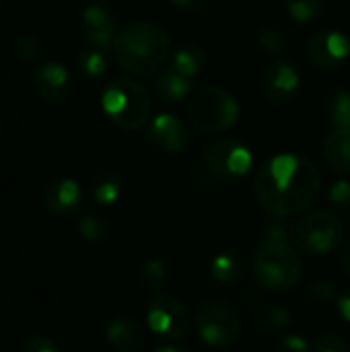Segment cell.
<instances>
[{
  "mask_svg": "<svg viewBox=\"0 0 350 352\" xmlns=\"http://www.w3.org/2000/svg\"><path fill=\"white\" fill-rule=\"evenodd\" d=\"M328 118L334 128L350 130V91H336L328 105Z\"/></svg>",
  "mask_w": 350,
  "mask_h": 352,
  "instance_id": "obj_27",
  "label": "cell"
},
{
  "mask_svg": "<svg viewBox=\"0 0 350 352\" xmlns=\"http://www.w3.org/2000/svg\"><path fill=\"white\" fill-rule=\"evenodd\" d=\"M285 8L291 19L299 23H311L322 16L324 0H285Z\"/></svg>",
  "mask_w": 350,
  "mask_h": 352,
  "instance_id": "obj_28",
  "label": "cell"
},
{
  "mask_svg": "<svg viewBox=\"0 0 350 352\" xmlns=\"http://www.w3.org/2000/svg\"><path fill=\"white\" fill-rule=\"evenodd\" d=\"M287 33H285V29L281 27V25H276V23H266L262 29H260V33H258V43H260V47L266 52V54H270V56H278L285 47H287Z\"/></svg>",
  "mask_w": 350,
  "mask_h": 352,
  "instance_id": "obj_26",
  "label": "cell"
},
{
  "mask_svg": "<svg viewBox=\"0 0 350 352\" xmlns=\"http://www.w3.org/2000/svg\"><path fill=\"white\" fill-rule=\"evenodd\" d=\"M194 140L192 130L173 113H159L146 128V142L163 153H179Z\"/></svg>",
  "mask_w": 350,
  "mask_h": 352,
  "instance_id": "obj_13",
  "label": "cell"
},
{
  "mask_svg": "<svg viewBox=\"0 0 350 352\" xmlns=\"http://www.w3.org/2000/svg\"><path fill=\"white\" fill-rule=\"evenodd\" d=\"M311 352H349V346L338 334H324L314 342Z\"/></svg>",
  "mask_w": 350,
  "mask_h": 352,
  "instance_id": "obj_30",
  "label": "cell"
},
{
  "mask_svg": "<svg viewBox=\"0 0 350 352\" xmlns=\"http://www.w3.org/2000/svg\"><path fill=\"white\" fill-rule=\"evenodd\" d=\"M324 157L334 171L350 175V130L334 128L326 136Z\"/></svg>",
  "mask_w": 350,
  "mask_h": 352,
  "instance_id": "obj_20",
  "label": "cell"
},
{
  "mask_svg": "<svg viewBox=\"0 0 350 352\" xmlns=\"http://www.w3.org/2000/svg\"><path fill=\"white\" fill-rule=\"evenodd\" d=\"M171 52V37L157 23L136 21L120 29L113 54L120 66L136 76H151L163 70Z\"/></svg>",
  "mask_w": 350,
  "mask_h": 352,
  "instance_id": "obj_2",
  "label": "cell"
},
{
  "mask_svg": "<svg viewBox=\"0 0 350 352\" xmlns=\"http://www.w3.org/2000/svg\"><path fill=\"white\" fill-rule=\"evenodd\" d=\"M41 39L31 33V31H25L21 33L14 43H12V54L21 60V62H35L39 56H41Z\"/></svg>",
  "mask_w": 350,
  "mask_h": 352,
  "instance_id": "obj_29",
  "label": "cell"
},
{
  "mask_svg": "<svg viewBox=\"0 0 350 352\" xmlns=\"http://www.w3.org/2000/svg\"><path fill=\"white\" fill-rule=\"evenodd\" d=\"M245 276V260L241 256V252L229 248L219 252L212 260H210V278L227 289L237 287Z\"/></svg>",
  "mask_w": 350,
  "mask_h": 352,
  "instance_id": "obj_17",
  "label": "cell"
},
{
  "mask_svg": "<svg viewBox=\"0 0 350 352\" xmlns=\"http://www.w3.org/2000/svg\"><path fill=\"white\" fill-rule=\"evenodd\" d=\"M344 239V223L332 210H314L299 219L293 231L295 245L309 256H326Z\"/></svg>",
  "mask_w": 350,
  "mask_h": 352,
  "instance_id": "obj_7",
  "label": "cell"
},
{
  "mask_svg": "<svg viewBox=\"0 0 350 352\" xmlns=\"http://www.w3.org/2000/svg\"><path fill=\"white\" fill-rule=\"evenodd\" d=\"M194 80L182 76L177 70H161L153 78V95L163 103H179L192 93Z\"/></svg>",
  "mask_w": 350,
  "mask_h": 352,
  "instance_id": "obj_18",
  "label": "cell"
},
{
  "mask_svg": "<svg viewBox=\"0 0 350 352\" xmlns=\"http://www.w3.org/2000/svg\"><path fill=\"white\" fill-rule=\"evenodd\" d=\"M23 352H60V351H58L56 342H54V340H50L47 336H35V338H31V340L25 344Z\"/></svg>",
  "mask_w": 350,
  "mask_h": 352,
  "instance_id": "obj_34",
  "label": "cell"
},
{
  "mask_svg": "<svg viewBox=\"0 0 350 352\" xmlns=\"http://www.w3.org/2000/svg\"><path fill=\"white\" fill-rule=\"evenodd\" d=\"M153 352H190V351H186V349H177V346H159V349H155Z\"/></svg>",
  "mask_w": 350,
  "mask_h": 352,
  "instance_id": "obj_38",
  "label": "cell"
},
{
  "mask_svg": "<svg viewBox=\"0 0 350 352\" xmlns=\"http://www.w3.org/2000/svg\"><path fill=\"white\" fill-rule=\"evenodd\" d=\"M124 194V179L118 171H99L91 182V196L99 206L116 204Z\"/></svg>",
  "mask_w": 350,
  "mask_h": 352,
  "instance_id": "obj_21",
  "label": "cell"
},
{
  "mask_svg": "<svg viewBox=\"0 0 350 352\" xmlns=\"http://www.w3.org/2000/svg\"><path fill=\"white\" fill-rule=\"evenodd\" d=\"M167 278H169V272H167V266L163 260H149L140 268V287L144 291H151V293L161 291L165 287Z\"/></svg>",
  "mask_w": 350,
  "mask_h": 352,
  "instance_id": "obj_25",
  "label": "cell"
},
{
  "mask_svg": "<svg viewBox=\"0 0 350 352\" xmlns=\"http://www.w3.org/2000/svg\"><path fill=\"white\" fill-rule=\"evenodd\" d=\"M219 182H235L248 175L252 153L235 138H221L204 146L200 161Z\"/></svg>",
  "mask_w": 350,
  "mask_h": 352,
  "instance_id": "obj_8",
  "label": "cell"
},
{
  "mask_svg": "<svg viewBox=\"0 0 350 352\" xmlns=\"http://www.w3.org/2000/svg\"><path fill=\"white\" fill-rule=\"evenodd\" d=\"M272 352H311V344L301 334H289L283 340H278Z\"/></svg>",
  "mask_w": 350,
  "mask_h": 352,
  "instance_id": "obj_31",
  "label": "cell"
},
{
  "mask_svg": "<svg viewBox=\"0 0 350 352\" xmlns=\"http://www.w3.org/2000/svg\"><path fill=\"white\" fill-rule=\"evenodd\" d=\"M349 225H350V210H349Z\"/></svg>",
  "mask_w": 350,
  "mask_h": 352,
  "instance_id": "obj_40",
  "label": "cell"
},
{
  "mask_svg": "<svg viewBox=\"0 0 350 352\" xmlns=\"http://www.w3.org/2000/svg\"><path fill=\"white\" fill-rule=\"evenodd\" d=\"M194 324L200 340L210 349H229L241 338L243 332L239 311L223 299L204 301L196 311Z\"/></svg>",
  "mask_w": 350,
  "mask_h": 352,
  "instance_id": "obj_6",
  "label": "cell"
},
{
  "mask_svg": "<svg viewBox=\"0 0 350 352\" xmlns=\"http://www.w3.org/2000/svg\"><path fill=\"white\" fill-rule=\"evenodd\" d=\"M78 235L89 241V243H99V241H105L111 233V223L101 217V214H85L80 221H78Z\"/></svg>",
  "mask_w": 350,
  "mask_h": 352,
  "instance_id": "obj_24",
  "label": "cell"
},
{
  "mask_svg": "<svg viewBox=\"0 0 350 352\" xmlns=\"http://www.w3.org/2000/svg\"><path fill=\"white\" fill-rule=\"evenodd\" d=\"M80 25L89 45L99 50L113 47L120 27L107 0H85L80 6Z\"/></svg>",
  "mask_w": 350,
  "mask_h": 352,
  "instance_id": "obj_10",
  "label": "cell"
},
{
  "mask_svg": "<svg viewBox=\"0 0 350 352\" xmlns=\"http://www.w3.org/2000/svg\"><path fill=\"white\" fill-rule=\"evenodd\" d=\"M301 87V76L297 68L287 60H276L268 66L262 80V91L268 103L287 105L291 103Z\"/></svg>",
  "mask_w": 350,
  "mask_h": 352,
  "instance_id": "obj_14",
  "label": "cell"
},
{
  "mask_svg": "<svg viewBox=\"0 0 350 352\" xmlns=\"http://www.w3.org/2000/svg\"><path fill=\"white\" fill-rule=\"evenodd\" d=\"M252 272L258 287L272 293H283L297 287L303 274V264L289 239L264 237L254 252Z\"/></svg>",
  "mask_w": 350,
  "mask_h": 352,
  "instance_id": "obj_3",
  "label": "cell"
},
{
  "mask_svg": "<svg viewBox=\"0 0 350 352\" xmlns=\"http://www.w3.org/2000/svg\"><path fill=\"white\" fill-rule=\"evenodd\" d=\"M336 307H338V314H340V318L350 324V291L347 293H342L340 297H338V301H336Z\"/></svg>",
  "mask_w": 350,
  "mask_h": 352,
  "instance_id": "obj_36",
  "label": "cell"
},
{
  "mask_svg": "<svg viewBox=\"0 0 350 352\" xmlns=\"http://www.w3.org/2000/svg\"><path fill=\"white\" fill-rule=\"evenodd\" d=\"M350 56V39L336 29H324L311 35L307 43V58L322 70L338 68Z\"/></svg>",
  "mask_w": 350,
  "mask_h": 352,
  "instance_id": "obj_12",
  "label": "cell"
},
{
  "mask_svg": "<svg viewBox=\"0 0 350 352\" xmlns=\"http://www.w3.org/2000/svg\"><path fill=\"white\" fill-rule=\"evenodd\" d=\"M31 87L37 93V97H41L47 103H64L74 93V80L70 70L56 60L41 62L33 70Z\"/></svg>",
  "mask_w": 350,
  "mask_h": 352,
  "instance_id": "obj_11",
  "label": "cell"
},
{
  "mask_svg": "<svg viewBox=\"0 0 350 352\" xmlns=\"http://www.w3.org/2000/svg\"><path fill=\"white\" fill-rule=\"evenodd\" d=\"M328 198L336 206H347V204H350V182H347V179L334 182L332 188H330V192H328Z\"/></svg>",
  "mask_w": 350,
  "mask_h": 352,
  "instance_id": "obj_33",
  "label": "cell"
},
{
  "mask_svg": "<svg viewBox=\"0 0 350 352\" xmlns=\"http://www.w3.org/2000/svg\"><path fill=\"white\" fill-rule=\"evenodd\" d=\"M105 338L109 346L118 352H138L144 346L142 326L128 316L113 318L105 328Z\"/></svg>",
  "mask_w": 350,
  "mask_h": 352,
  "instance_id": "obj_16",
  "label": "cell"
},
{
  "mask_svg": "<svg viewBox=\"0 0 350 352\" xmlns=\"http://www.w3.org/2000/svg\"><path fill=\"white\" fill-rule=\"evenodd\" d=\"M149 330L167 342L182 340L192 326L188 307L173 295H157L146 307Z\"/></svg>",
  "mask_w": 350,
  "mask_h": 352,
  "instance_id": "obj_9",
  "label": "cell"
},
{
  "mask_svg": "<svg viewBox=\"0 0 350 352\" xmlns=\"http://www.w3.org/2000/svg\"><path fill=\"white\" fill-rule=\"evenodd\" d=\"M103 113L122 130H138L151 116V93L134 78L111 80L101 95Z\"/></svg>",
  "mask_w": 350,
  "mask_h": 352,
  "instance_id": "obj_4",
  "label": "cell"
},
{
  "mask_svg": "<svg viewBox=\"0 0 350 352\" xmlns=\"http://www.w3.org/2000/svg\"><path fill=\"white\" fill-rule=\"evenodd\" d=\"M173 8H177L184 14H198L204 8V0H169Z\"/></svg>",
  "mask_w": 350,
  "mask_h": 352,
  "instance_id": "obj_35",
  "label": "cell"
},
{
  "mask_svg": "<svg viewBox=\"0 0 350 352\" xmlns=\"http://www.w3.org/2000/svg\"><path fill=\"white\" fill-rule=\"evenodd\" d=\"M206 64H208V56H206L204 47L198 43H186L173 56V70H177L182 76H186L190 80H194L198 74H202Z\"/></svg>",
  "mask_w": 350,
  "mask_h": 352,
  "instance_id": "obj_22",
  "label": "cell"
},
{
  "mask_svg": "<svg viewBox=\"0 0 350 352\" xmlns=\"http://www.w3.org/2000/svg\"><path fill=\"white\" fill-rule=\"evenodd\" d=\"M76 66L80 74L89 80H99L107 74V58L99 47H83L76 56Z\"/></svg>",
  "mask_w": 350,
  "mask_h": 352,
  "instance_id": "obj_23",
  "label": "cell"
},
{
  "mask_svg": "<svg viewBox=\"0 0 350 352\" xmlns=\"http://www.w3.org/2000/svg\"><path fill=\"white\" fill-rule=\"evenodd\" d=\"M239 118L237 99L221 87L196 91L188 103V120L200 134H219L229 130Z\"/></svg>",
  "mask_w": 350,
  "mask_h": 352,
  "instance_id": "obj_5",
  "label": "cell"
},
{
  "mask_svg": "<svg viewBox=\"0 0 350 352\" xmlns=\"http://www.w3.org/2000/svg\"><path fill=\"white\" fill-rule=\"evenodd\" d=\"M307 297L318 303H330L334 301V285L328 280H314L307 287Z\"/></svg>",
  "mask_w": 350,
  "mask_h": 352,
  "instance_id": "obj_32",
  "label": "cell"
},
{
  "mask_svg": "<svg viewBox=\"0 0 350 352\" xmlns=\"http://www.w3.org/2000/svg\"><path fill=\"white\" fill-rule=\"evenodd\" d=\"M340 264H342V270H344V274H347V276H350V239H349V243L344 245L342 254H340Z\"/></svg>",
  "mask_w": 350,
  "mask_h": 352,
  "instance_id": "obj_37",
  "label": "cell"
},
{
  "mask_svg": "<svg viewBox=\"0 0 350 352\" xmlns=\"http://www.w3.org/2000/svg\"><path fill=\"white\" fill-rule=\"evenodd\" d=\"M43 208L54 217H70L80 208L83 188L72 177H58L50 182L41 196Z\"/></svg>",
  "mask_w": 350,
  "mask_h": 352,
  "instance_id": "obj_15",
  "label": "cell"
},
{
  "mask_svg": "<svg viewBox=\"0 0 350 352\" xmlns=\"http://www.w3.org/2000/svg\"><path fill=\"white\" fill-rule=\"evenodd\" d=\"M0 134H2V122H0Z\"/></svg>",
  "mask_w": 350,
  "mask_h": 352,
  "instance_id": "obj_39",
  "label": "cell"
},
{
  "mask_svg": "<svg viewBox=\"0 0 350 352\" xmlns=\"http://www.w3.org/2000/svg\"><path fill=\"white\" fill-rule=\"evenodd\" d=\"M322 192L318 167L301 155L283 153L260 167L254 177L258 204L276 219L295 217L307 210Z\"/></svg>",
  "mask_w": 350,
  "mask_h": 352,
  "instance_id": "obj_1",
  "label": "cell"
},
{
  "mask_svg": "<svg viewBox=\"0 0 350 352\" xmlns=\"http://www.w3.org/2000/svg\"><path fill=\"white\" fill-rule=\"evenodd\" d=\"M293 324V314L283 307V305H274V303H260L254 307L252 311V326L262 332V334H270V336H278L283 334L289 326Z\"/></svg>",
  "mask_w": 350,
  "mask_h": 352,
  "instance_id": "obj_19",
  "label": "cell"
}]
</instances>
